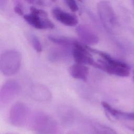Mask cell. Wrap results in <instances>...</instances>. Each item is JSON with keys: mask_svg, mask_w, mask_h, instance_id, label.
Here are the masks:
<instances>
[{"mask_svg": "<svg viewBox=\"0 0 134 134\" xmlns=\"http://www.w3.org/2000/svg\"><path fill=\"white\" fill-rule=\"evenodd\" d=\"M90 51L98 54L103 60H99V69L108 74L121 77H126L130 74V68L125 63L118 60L109 54L86 47Z\"/></svg>", "mask_w": 134, "mask_h": 134, "instance_id": "6da1fadb", "label": "cell"}, {"mask_svg": "<svg viewBox=\"0 0 134 134\" xmlns=\"http://www.w3.org/2000/svg\"><path fill=\"white\" fill-rule=\"evenodd\" d=\"M21 62V56L19 51L14 49L5 51L0 58L1 71L6 76L14 75L19 70Z\"/></svg>", "mask_w": 134, "mask_h": 134, "instance_id": "7a4b0ae2", "label": "cell"}, {"mask_svg": "<svg viewBox=\"0 0 134 134\" xmlns=\"http://www.w3.org/2000/svg\"><path fill=\"white\" fill-rule=\"evenodd\" d=\"M31 128L38 134H54L57 130L55 120L49 115L37 112L31 117Z\"/></svg>", "mask_w": 134, "mask_h": 134, "instance_id": "3957f363", "label": "cell"}, {"mask_svg": "<svg viewBox=\"0 0 134 134\" xmlns=\"http://www.w3.org/2000/svg\"><path fill=\"white\" fill-rule=\"evenodd\" d=\"M24 18L27 23L36 29H52L54 26L46 12L34 7H30V13L25 15Z\"/></svg>", "mask_w": 134, "mask_h": 134, "instance_id": "277c9868", "label": "cell"}, {"mask_svg": "<svg viewBox=\"0 0 134 134\" xmlns=\"http://www.w3.org/2000/svg\"><path fill=\"white\" fill-rule=\"evenodd\" d=\"M97 12L102 23L105 28L110 31L117 26V20L110 3L108 1H100L97 5Z\"/></svg>", "mask_w": 134, "mask_h": 134, "instance_id": "5b68a950", "label": "cell"}, {"mask_svg": "<svg viewBox=\"0 0 134 134\" xmlns=\"http://www.w3.org/2000/svg\"><path fill=\"white\" fill-rule=\"evenodd\" d=\"M29 108L24 103L18 102L11 107L9 112V121L10 123L17 127L24 125L28 116Z\"/></svg>", "mask_w": 134, "mask_h": 134, "instance_id": "8992f818", "label": "cell"}, {"mask_svg": "<svg viewBox=\"0 0 134 134\" xmlns=\"http://www.w3.org/2000/svg\"><path fill=\"white\" fill-rule=\"evenodd\" d=\"M21 86L16 80L6 81L2 86L0 91V104L6 105L13 99L20 92Z\"/></svg>", "mask_w": 134, "mask_h": 134, "instance_id": "52a82bcc", "label": "cell"}, {"mask_svg": "<svg viewBox=\"0 0 134 134\" xmlns=\"http://www.w3.org/2000/svg\"><path fill=\"white\" fill-rule=\"evenodd\" d=\"M86 47L80 44L78 42L73 46L72 55L76 63L83 65H91L99 69L98 63L96 62L89 52Z\"/></svg>", "mask_w": 134, "mask_h": 134, "instance_id": "ba28073f", "label": "cell"}, {"mask_svg": "<svg viewBox=\"0 0 134 134\" xmlns=\"http://www.w3.org/2000/svg\"><path fill=\"white\" fill-rule=\"evenodd\" d=\"M76 31L80 40L87 45H94L99 42L98 36L86 25H79L76 29Z\"/></svg>", "mask_w": 134, "mask_h": 134, "instance_id": "9c48e42d", "label": "cell"}, {"mask_svg": "<svg viewBox=\"0 0 134 134\" xmlns=\"http://www.w3.org/2000/svg\"><path fill=\"white\" fill-rule=\"evenodd\" d=\"M53 17L62 24L68 26H74L78 24L77 17L68 12H66L60 8L56 7L52 11Z\"/></svg>", "mask_w": 134, "mask_h": 134, "instance_id": "30bf717a", "label": "cell"}, {"mask_svg": "<svg viewBox=\"0 0 134 134\" xmlns=\"http://www.w3.org/2000/svg\"><path fill=\"white\" fill-rule=\"evenodd\" d=\"M31 93L33 98L39 101H48L52 97V95L49 90L47 87L41 84L34 85L31 88Z\"/></svg>", "mask_w": 134, "mask_h": 134, "instance_id": "8fae6325", "label": "cell"}, {"mask_svg": "<svg viewBox=\"0 0 134 134\" xmlns=\"http://www.w3.org/2000/svg\"><path fill=\"white\" fill-rule=\"evenodd\" d=\"M102 105L105 111L113 118L134 120V113H128L113 108L108 103L105 102H102Z\"/></svg>", "mask_w": 134, "mask_h": 134, "instance_id": "7c38bea8", "label": "cell"}, {"mask_svg": "<svg viewBox=\"0 0 134 134\" xmlns=\"http://www.w3.org/2000/svg\"><path fill=\"white\" fill-rule=\"evenodd\" d=\"M69 72L73 78L82 81H86L89 74L88 68L86 65L78 63L71 66Z\"/></svg>", "mask_w": 134, "mask_h": 134, "instance_id": "4fadbf2b", "label": "cell"}, {"mask_svg": "<svg viewBox=\"0 0 134 134\" xmlns=\"http://www.w3.org/2000/svg\"><path fill=\"white\" fill-rule=\"evenodd\" d=\"M48 38L52 42L62 47H69L70 46H74L75 44L77 42L75 40L62 36L50 35L49 36Z\"/></svg>", "mask_w": 134, "mask_h": 134, "instance_id": "5bb4252c", "label": "cell"}, {"mask_svg": "<svg viewBox=\"0 0 134 134\" xmlns=\"http://www.w3.org/2000/svg\"><path fill=\"white\" fill-rule=\"evenodd\" d=\"M69 52L64 49H53L50 51L49 58L51 61H58L68 57Z\"/></svg>", "mask_w": 134, "mask_h": 134, "instance_id": "9a60e30c", "label": "cell"}, {"mask_svg": "<svg viewBox=\"0 0 134 134\" xmlns=\"http://www.w3.org/2000/svg\"><path fill=\"white\" fill-rule=\"evenodd\" d=\"M92 129L94 134H117L111 128L100 123H94Z\"/></svg>", "mask_w": 134, "mask_h": 134, "instance_id": "2e32d148", "label": "cell"}, {"mask_svg": "<svg viewBox=\"0 0 134 134\" xmlns=\"http://www.w3.org/2000/svg\"><path fill=\"white\" fill-rule=\"evenodd\" d=\"M29 39L34 49L38 52H41L42 51V47L39 38L36 35L31 34L29 36Z\"/></svg>", "mask_w": 134, "mask_h": 134, "instance_id": "e0dca14e", "label": "cell"}, {"mask_svg": "<svg viewBox=\"0 0 134 134\" xmlns=\"http://www.w3.org/2000/svg\"><path fill=\"white\" fill-rule=\"evenodd\" d=\"M64 2L71 11L76 12L79 10V6L76 1L73 0H66Z\"/></svg>", "mask_w": 134, "mask_h": 134, "instance_id": "ac0fdd59", "label": "cell"}, {"mask_svg": "<svg viewBox=\"0 0 134 134\" xmlns=\"http://www.w3.org/2000/svg\"><path fill=\"white\" fill-rule=\"evenodd\" d=\"M16 5L14 7L15 12L19 15H23L24 14V9L22 5L18 1H16Z\"/></svg>", "mask_w": 134, "mask_h": 134, "instance_id": "d6986e66", "label": "cell"}, {"mask_svg": "<svg viewBox=\"0 0 134 134\" xmlns=\"http://www.w3.org/2000/svg\"><path fill=\"white\" fill-rule=\"evenodd\" d=\"M132 5H133V6H134V1H133L132 2Z\"/></svg>", "mask_w": 134, "mask_h": 134, "instance_id": "ffe728a7", "label": "cell"}, {"mask_svg": "<svg viewBox=\"0 0 134 134\" xmlns=\"http://www.w3.org/2000/svg\"><path fill=\"white\" fill-rule=\"evenodd\" d=\"M132 129V130H134V128H132V129Z\"/></svg>", "mask_w": 134, "mask_h": 134, "instance_id": "44dd1931", "label": "cell"}, {"mask_svg": "<svg viewBox=\"0 0 134 134\" xmlns=\"http://www.w3.org/2000/svg\"><path fill=\"white\" fill-rule=\"evenodd\" d=\"M133 80H134V75H133Z\"/></svg>", "mask_w": 134, "mask_h": 134, "instance_id": "7402d4cb", "label": "cell"}]
</instances>
